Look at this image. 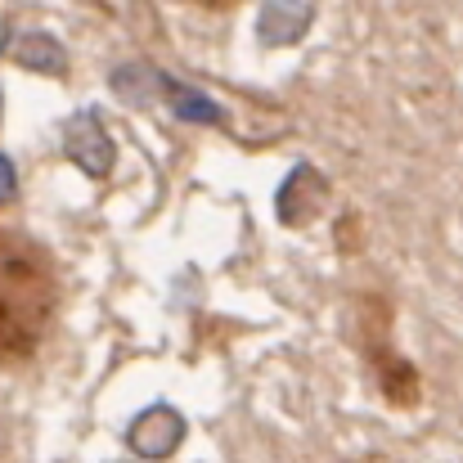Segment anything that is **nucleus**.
Segmentation results:
<instances>
[{"label":"nucleus","instance_id":"nucleus-2","mask_svg":"<svg viewBox=\"0 0 463 463\" xmlns=\"http://www.w3.org/2000/svg\"><path fill=\"white\" fill-rule=\"evenodd\" d=\"M68 154L86 175H109L113 171V140L104 136V127L90 113L68 122Z\"/></svg>","mask_w":463,"mask_h":463},{"label":"nucleus","instance_id":"nucleus-1","mask_svg":"<svg viewBox=\"0 0 463 463\" xmlns=\"http://www.w3.org/2000/svg\"><path fill=\"white\" fill-rule=\"evenodd\" d=\"M127 441H131V450L145 455V459H166V455H175V446L184 441V419H180L171 405H154V410H145V414L131 423Z\"/></svg>","mask_w":463,"mask_h":463},{"label":"nucleus","instance_id":"nucleus-6","mask_svg":"<svg viewBox=\"0 0 463 463\" xmlns=\"http://www.w3.org/2000/svg\"><path fill=\"white\" fill-rule=\"evenodd\" d=\"M5 41H9V32H5V27H0V50H5Z\"/></svg>","mask_w":463,"mask_h":463},{"label":"nucleus","instance_id":"nucleus-4","mask_svg":"<svg viewBox=\"0 0 463 463\" xmlns=\"http://www.w3.org/2000/svg\"><path fill=\"white\" fill-rule=\"evenodd\" d=\"M175 118H184V122H203V127H216V122H225V109H221V104H212L207 95L189 90V95H180V99H175Z\"/></svg>","mask_w":463,"mask_h":463},{"label":"nucleus","instance_id":"nucleus-3","mask_svg":"<svg viewBox=\"0 0 463 463\" xmlns=\"http://www.w3.org/2000/svg\"><path fill=\"white\" fill-rule=\"evenodd\" d=\"M18 63L41 68V72H63V50L50 36H23L18 41Z\"/></svg>","mask_w":463,"mask_h":463},{"label":"nucleus","instance_id":"nucleus-5","mask_svg":"<svg viewBox=\"0 0 463 463\" xmlns=\"http://www.w3.org/2000/svg\"><path fill=\"white\" fill-rule=\"evenodd\" d=\"M14 189H18V175H14V162L0 154V203L5 198H14Z\"/></svg>","mask_w":463,"mask_h":463}]
</instances>
